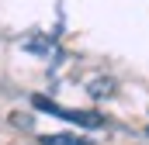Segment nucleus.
Wrapping results in <instances>:
<instances>
[{"label": "nucleus", "mask_w": 149, "mask_h": 145, "mask_svg": "<svg viewBox=\"0 0 149 145\" xmlns=\"http://www.w3.org/2000/svg\"><path fill=\"white\" fill-rule=\"evenodd\" d=\"M31 104H35L38 110H45V114L66 117V121H80V124H87V128H101V117H97V114H87V110H66V107H56V104H49L45 97H35Z\"/></svg>", "instance_id": "nucleus-1"}, {"label": "nucleus", "mask_w": 149, "mask_h": 145, "mask_svg": "<svg viewBox=\"0 0 149 145\" xmlns=\"http://www.w3.org/2000/svg\"><path fill=\"white\" fill-rule=\"evenodd\" d=\"M42 145H90V138H83V135H45Z\"/></svg>", "instance_id": "nucleus-2"}]
</instances>
